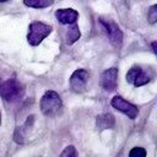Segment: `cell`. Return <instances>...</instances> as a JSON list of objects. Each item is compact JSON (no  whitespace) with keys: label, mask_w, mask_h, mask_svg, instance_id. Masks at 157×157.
<instances>
[{"label":"cell","mask_w":157,"mask_h":157,"mask_svg":"<svg viewBox=\"0 0 157 157\" xmlns=\"http://www.w3.org/2000/svg\"><path fill=\"white\" fill-rule=\"evenodd\" d=\"M55 17L61 25H74L78 20V12L75 9H58L55 11Z\"/></svg>","instance_id":"9"},{"label":"cell","mask_w":157,"mask_h":157,"mask_svg":"<svg viewBox=\"0 0 157 157\" xmlns=\"http://www.w3.org/2000/svg\"><path fill=\"white\" fill-rule=\"evenodd\" d=\"M147 21L148 23L153 25L157 22V4L152 5L150 9H148V12H147Z\"/></svg>","instance_id":"15"},{"label":"cell","mask_w":157,"mask_h":157,"mask_svg":"<svg viewBox=\"0 0 157 157\" xmlns=\"http://www.w3.org/2000/svg\"><path fill=\"white\" fill-rule=\"evenodd\" d=\"M40 112L47 117H55L63 108V101L55 91H47L40 98Z\"/></svg>","instance_id":"2"},{"label":"cell","mask_w":157,"mask_h":157,"mask_svg":"<svg viewBox=\"0 0 157 157\" xmlns=\"http://www.w3.org/2000/svg\"><path fill=\"white\" fill-rule=\"evenodd\" d=\"M80 37H81V32L78 29V26L76 23L70 25V27L66 32V37H65L66 38V44H69V45L74 44L75 42H77V39Z\"/></svg>","instance_id":"12"},{"label":"cell","mask_w":157,"mask_h":157,"mask_svg":"<svg viewBox=\"0 0 157 157\" xmlns=\"http://www.w3.org/2000/svg\"><path fill=\"white\" fill-rule=\"evenodd\" d=\"M115 124V119L110 113H104V114H99L96 119V125L99 130H108V129H113Z\"/></svg>","instance_id":"11"},{"label":"cell","mask_w":157,"mask_h":157,"mask_svg":"<svg viewBox=\"0 0 157 157\" xmlns=\"http://www.w3.org/2000/svg\"><path fill=\"white\" fill-rule=\"evenodd\" d=\"M52 26L47 25L40 21H34L29 25L28 27V33H27V40L31 45L36 47L39 45L44 38H47L52 33Z\"/></svg>","instance_id":"3"},{"label":"cell","mask_w":157,"mask_h":157,"mask_svg":"<svg viewBox=\"0 0 157 157\" xmlns=\"http://www.w3.org/2000/svg\"><path fill=\"white\" fill-rule=\"evenodd\" d=\"M25 94V86L17 78H7L0 83V96L6 102H17Z\"/></svg>","instance_id":"1"},{"label":"cell","mask_w":157,"mask_h":157,"mask_svg":"<svg viewBox=\"0 0 157 157\" xmlns=\"http://www.w3.org/2000/svg\"><path fill=\"white\" fill-rule=\"evenodd\" d=\"M34 120H36V117L34 115H29L27 118V120L25 121V124L21 126V128H17L15 131H13V140L18 144H22L25 141V137L28 135V132L32 130V126L34 124Z\"/></svg>","instance_id":"10"},{"label":"cell","mask_w":157,"mask_h":157,"mask_svg":"<svg viewBox=\"0 0 157 157\" xmlns=\"http://www.w3.org/2000/svg\"><path fill=\"white\" fill-rule=\"evenodd\" d=\"M99 22L103 26V28H104V31H105V33H107V36L109 38L110 44L113 47H115V48H120L123 45L124 36H123V32L119 28V26L114 21L107 20V18H103V17L99 18Z\"/></svg>","instance_id":"4"},{"label":"cell","mask_w":157,"mask_h":157,"mask_svg":"<svg viewBox=\"0 0 157 157\" xmlns=\"http://www.w3.org/2000/svg\"><path fill=\"white\" fill-rule=\"evenodd\" d=\"M5 1H7V0H0V2H5Z\"/></svg>","instance_id":"18"},{"label":"cell","mask_w":157,"mask_h":157,"mask_svg":"<svg viewBox=\"0 0 157 157\" xmlns=\"http://www.w3.org/2000/svg\"><path fill=\"white\" fill-rule=\"evenodd\" d=\"M55 0H23V4L33 9H44L54 4Z\"/></svg>","instance_id":"13"},{"label":"cell","mask_w":157,"mask_h":157,"mask_svg":"<svg viewBox=\"0 0 157 157\" xmlns=\"http://www.w3.org/2000/svg\"><path fill=\"white\" fill-rule=\"evenodd\" d=\"M151 48H152L153 53L157 55V40H155V42H152V43H151Z\"/></svg>","instance_id":"17"},{"label":"cell","mask_w":157,"mask_h":157,"mask_svg":"<svg viewBox=\"0 0 157 157\" xmlns=\"http://www.w3.org/2000/svg\"><path fill=\"white\" fill-rule=\"evenodd\" d=\"M59 157H78V155H77V151H76L75 146L69 145V146H66L61 151V153H60Z\"/></svg>","instance_id":"14"},{"label":"cell","mask_w":157,"mask_h":157,"mask_svg":"<svg viewBox=\"0 0 157 157\" xmlns=\"http://www.w3.org/2000/svg\"><path fill=\"white\" fill-rule=\"evenodd\" d=\"M99 85L103 90H105L108 92L114 91L118 85V69L109 67L105 71H103L99 77Z\"/></svg>","instance_id":"8"},{"label":"cell","mask_w":157,"mask_h":157,"mask_svg":"<svg viewBox=\"0 0 157 157\" xmlns=\"http://www.w3.org/2000/svg\"><path fill=\"white\" fill-rule=\"evenodd\" d=\"M151 80H152L151 74L147 70L142 69L141 66H132L126 72V81L135 87L147 85Z\"/></svg>","instance_id":"5"},{"label":"cell","mask_w":157,"mask_h":157,"mask_svg":"<svg viewBox=\"0 0 157 157\" xmlns=\"http://www.w3.org/2000/svg\"><path fill=\"white\" fill-rule=\"evenodd\" d=\"M147 152L144 147H140V146H136V147H132L129 152V157H146Z\"/></svg>","instance_id":"16"},{"label":"cell","mask_w":157,"mask_h":157,"mask_svg":"<svg viewBox=\"0 0 157 157\" xmlns=\"http://www.w3.org/2000/svg\"><path fill=\"white\" fill-rule=\"evenodd\" d=\"M90 74L87 70L85 69H77L72 72L71 77H70V87L74 92H83V90L86 88L87 81H88Z\"/></svg>","instance_id":"7"},{"label":"cell","mask_w":157,"mask_h":157,"mask_svg":"<svg viewBox=\"0 0 157 157\" xmlns=\"http://www.w3.org/2000/svg\"><path fill=\"white\" fill-rule=\"evenodd\" d=\"M110 105L113 108H115L118 112L128 115L130 119H135L139 114V109L136 105H134L132 103L128 102L126 99H124L121 96H114L110 99Z\"/></svg>","instance_id":"6"},{"label":"cell","mask_w":157,"mask_h":157,"mask_svg":"<svg viewBox=\"0 0 157 157\" xmlns=\"http://www.w3.org/2000/svg\"><path fill=\"white\" fill-rule=\"evenodd\" d=\"M0 125H1V113H0Z\"/></svg>","instance_id":"19"}]
</instances>
